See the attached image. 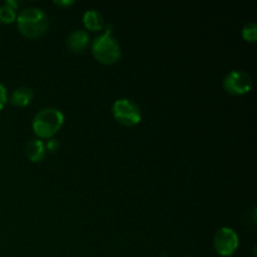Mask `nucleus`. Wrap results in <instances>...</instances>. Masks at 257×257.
Segmentation results:
<instances>
[{
    "instance_id": "1",
    "label": "nucleus",
    "mask_w": 257,
    "mask_h": 257,
    "mask_svg": "<svg viewBox=\"0 0 257 257\" xmlns=\"http://www.w3.org/2000/svg\"><path fill=\"white\" fill-rule=\"evenodd\" d=\"M17 23L19 32L29 39L42 37L49 27L47 14L39 8H25L17 15Z\"/></svg>"
},
{
    "instance_id": "2",
    "label": "nucleus",
    "mask_w": 257,
    "mask_h": 257,
    "mask_svg": "<svg viewBox=\"0 0 257 257\" xmlns=\"http://www.w3.org/2000/svg\"><path fill=\"white\" fill-rule=\"evenodd\" d=\"M64 123V115L57 108H44L39 110L33 119V131L42 138H52L59 132Z\"/></svg>"
},
{
    "instance_id": "3",
    "label": "nucleus",
    "mask_w": 257,
    "mask_h": 257,
    "mask_svg": "<svg viewBox=\"0 0 257 257\" xmlns=\"http://www.w3.org/2000/svg\"><path fill=\"white\" fill-rule=\"evenodd\" d=\"M92 53L95 59L102 64H114L120 59L119 43L112 35V30L95 38L92 43Z\"/></svg>"
},
{
    "instance_id": "4",
    "label": "nucleus",
    "mask_w": 257,
    "mask_h": 257,
    "mask_svg": "<svg viewBox=\"0 0 257 257\" xmlns=\"http://www.w3.org/2000/svg\"><path fill=\"white\" fill-rule=\"evenodd\" d=\"M112 114L118 123L127 127H133L142 119L140 107L133 100L125 98L115 100L112 107Z\"/></svg>"
},
{
    "instance_id": "5",
    "label": "nucleus",
    "mask_w": 257,
    "mask_h": 257,
    "mask_svg": "<svg viewBox=\"0 0 257 257\" xmlns=\"http://www.w3.org/2000/svg\"><path fill=\"white\" fill-rule=\"evenodd\" d=\"M213 247L220 256H232L238 247V236L232 228L221 227L213 237Z\"/></svg>"
},
{
    "instance_id": "6",
    "label": "nucleus",
    "mask_w": 257,
    "mask_h": 257,
    "mask_svg": "<svg viewBox=\"0 0 257 257\" xmlns=\"http://www.w3.org/2000/svg\"><path fill=\"white\" fill-rule=\"evenodd\" d=\"M223 88L233 95H243L252 88V79L250 75L241 70H232L223 79Z\"/></svg>"
},
{
    "instance_id": "7",
    "label": "nucleus",
    "mask_w": 257,
    "mask_h": 257,
    "mask_svg": "<svg viewBox=\"0 0 257 257\" xmlns=\"http://www.w3.org/2000/svg\"><path fill=\"white\" fill-rule=\"evenodd\" d=\"M67 45L70 52L83 53L89 45V34L84 30H75L68 37Z\"/></svg>"
},
{
    "instance_id": "8",
    "label": "nucleus",
    "mask_w": 257,
    "mask_h": 257,
    "mask_svg": "<svg viewBox=\"0 0 257 257\" xmlns=\"http://www.w3.org/2000/svg\"><path fill=\"white\" fill-rule=\"evenodd\" d=\"M33 98H34V93L30 88L19 87L10 95V103L15 107H27L32 103Z\"/></svg>"
},
{
    "instance_id": "9",
    "label": "nucleus",
    "mask_w": 257,
    "mask_h": 257,
    "mask_svg": "<svg viewBox=\"0 0 257 257\" xmlns=\"http://www.w3.org/2000/svg\"><path fill=\"white\" fill-rule=\"evenodd\" d=\"M25 155L32 162H40L45 157V145L42 140H32L25 146Z\"/></svg>"
},
{
    "instance_id": "10",
    "label": "nucleus",
    "mask_w": 257,
    "mask_h": 257,
    "mask_svg": "<svg viewBox=\"0 0 257 257\" xmlns=\"http://www.w3.org/2000/svg\"><path fill=\"white\" fill-rule=\"evenodd\" d=\"M83 24L90 32H99L104 27V19L97 10H88L83 15Z\"/></svg>"
},
{
    "instance_id": "11",
    "label": "nucleus",
    "mask_w": 257,
    "mask_h": 257,
    "mask_svg": "<svg viewBox=\"0 0 257 257\" xmlns=\"http://www.w3.org/2000/svg\"><path fill=\"white\" fill-rule=\"evenodd\" d=\"M17 20V12L12 7L4 4L0 7V23L3 24H12Z\"/></svg>"
},
{
    "instance_id": "12",
    "label": "nucleus",
    "mask_w": 257,
    "mask_h": 257,
    "mask_svg": "<svg viewBox=\"0 0 257 257\" xmlns=\"http://www.w3.org/2000/svg\"><path fill=\"white\" fill-rule=\"evenodd\" d=\"M242 38L246 42L255 43L257 40V25L255 23H248L242 29Z\"/></svg>"
},
{
    "instance_id": "13",
    "label": "nucleus",
    "mask_w": 257,
    "mask_h": 257,
    "mask_svg": "<svg viewBox=\"0 0 257 257\" xmlns=\"http://www.w3.org/2000/svg\"><path fill=\"white\" fill-rule=\"evenodd\" d=\"M8 102V93H7V89H5L4 85L0 83V112L3 110V108L5 107V104H7Z\"/></svg>"
},
{
    "instance_id": "14",
    "label": "nucleus",
    "mask_w": 257,
    "mask_h": 257,
    "mask_svg": "<svg viewBox=\"0 0 257 257\" xmlns=\"http://www.w3.org/2000/svg\"><path fill=\"white\" fill-rule=\"evenodd\" d=\"M47 148L48 151H49V152H52V153H54V152H57L58 150H59V142H58V141H55V140H49L47 142Z\"/></svg>"
},
{
    "instance_id": "15",
    "label": "nucleus",
    "mask_w": 257,
    "mask_h": 257,
    "mask_svg": "<svg viewBox=\"0 0 257 257\" xmlns=\"http://www.w3.org/2000/svg\"><path fill=\"white\" fill-rule=\"evenodd\" d=\"M54 4L58 7H69V5L74 4V2L73 0H55Z\"/></svg>"
},
{
    "instance_id": "16",
    "label": "nucleus",
    "mask_w": 257,
    "mask_h": 257,
    "mask_svg": "<svg viewBox=\"0 0 257 257\" xmlns=\"http://www.w3.org/2000/svg\"><path fill=\"white\" fill-rule=\"evenodd\" d=\"M5 4L9 5V7H12L13 9H15V10H17L18 7H19V4H18L17 2H13V0H7V2H5Z\"/></svg>"
},
{
    "instance_id": "17",
    "label": "nucleus",
    "mask_w": 257,
    "mask_h": 257,
    "mask_svg": "<svg viewBox=\"0 0 257 257\" xmlns=\"http://www.w3.org/2000/svg\"><path fill=\"white\" fill-rule=\"evenodd\" d=\"M186 257H193V256H186Z\"/></svg>"
}]
</instances>
